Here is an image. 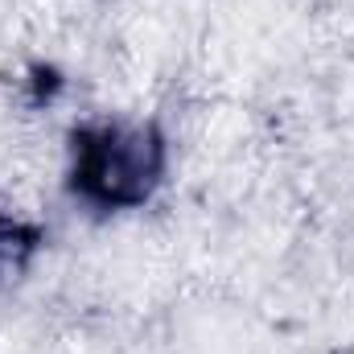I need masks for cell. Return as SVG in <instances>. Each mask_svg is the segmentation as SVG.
<instances>
[{
	"instance_id": "cell-1",
	"label": "cell",
	"mask_w": 354,
	"mask_h": 354,
	"mask_svg": "<svg viewBox=\"0 0 354 354\" xmlns=\"http://www.w3.org/2000/svg\"><path fill=\"white\" fill-rule=\"evenodd\" d=\"M157 140L145 132H103L83 145L79 185L103 202H136L157 177Z\"/></svg>"
}]
</instances>
